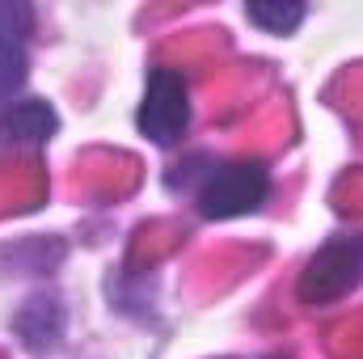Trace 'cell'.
<instances>
[{"label":"cell","mask_w":363,"mask_h":359,"mask_svg":"<svg viewBox=\"0 0 363 359\" xmlns=\"http://www.w3.org/2000/svg\"><path fill=\"white\" fill-rule=\"evenodd\" d=\"M60 118L47 101L38 97H26V101H13L9 110H0V148H34V144H47L55 136Z\"/></svg>","instance_id":"cell-4"},{"label":"cell","mask_w":363,"mask_h":359,"mask_svg":"<svg viewBox=\"0 0 363 359\" xmlns=\"http://www.w3.org/2000/svg\"><path fill=\"white\" fill-rule=\"evenodd\" d=\"M359 270H363V241H355V237H334V241H325L308 258V267L300 275V300L304 304L342 300L359 283Z\"/></svg>","instance_id":"cell-2"},{"label":"cell","mask_w":363,"mask_h":359,"mask_svg":"<svg viewBox=\"0 0 363 359\" xmlns=\"http://www.w3.org/2000/svg\"><path fill=\"white\" fill-rule=\"evenodd\" d=\"M140 131L152 140V144H174L186 123H190V93L174 68H157L148 77V89L140 101V114H135Z\"/></svg>","instance_id":"cell-3"},{"label":"cell","mask_w":363,"mask_h":359,"mask_svg":"<svg viewBox=\"0 0 363 359\" xmlns=\"http://www.w3.org/2000/svg\"><path fill=\"white\" fill-rule=\"evenodd\" d=\"M254 26H262L267 34H291L304 21V4H283V0H258L245 9Z\"/></svg>","instance_id":"cell-7"},{"label":"cell","mask_w":363,"mask_h":359,"mask_svg":"<svg viewBox=\"0 0 363 359\" xmlns=\"http://www.w3.org/2000/svg\"><path fill=\"white\" fill-rule=\"evenodd\" d=\"M13 326H17V334L26 338L30 351H51L60 343V330H64V309L55 300H47V296H34V300L21 304Z\"/></svg>","instance_id":"cell-5"},{"label":"cell","mask_w":363,"mask_h":359,"mask_svg":"<svg viewBox=\"0 0 363 359\" xmlns=\"http://www.w3.org/2000/svg\"><path fill=\"white\" fill-rule=\"evenodd\" d=\"M267 194H271V174L262 161H233L207 174L199 190V211L207 220H233V216L258 211Z\"/></svg>","instance_id":"cell-1"},{"label":"cell","mask_w":363,"mask_h":359,"mask_svg":"<svg viewBox=\"0 0 363 359\" xmlns=\"http://www.w3.org/2000/svg\"><path fill=\"white\" fill-rule=\"evenodd\" d=\"M26 85V51H4L0 55V106H13V93Z\"/></svg>","instance_id":"cell-8"},{"label":"cell","mask_w":363,"mask_h":359,"mask_svg":"<svg viewBox=\"0 0 363 359\" xmlns=\"http://www.w3.org/2000/svg\"><path fill=\"white\" fill-rule=\"evenodd\" d=\"M34 30V9L26 0H0V55L21 51Z\"/></svg>","instance_id":"cell-6"}]
</instances>
